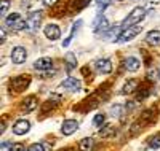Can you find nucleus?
<instances>
[{"mask_svg": "<svg viewBox=\"0 0 160 151\" xmlns=\"http://www.w3.org/2000/svg\"><path fill=\"white\" fill-rule=\"evenodd\" d=\"M117 2H123V0H117Z\"/></svg>", "mask_w": 160, "mask_h": 151, "instance_id": "2f4dec72", "label": "nucleus"}, {"mask_svg": "<svg viewBox=\"0 0 160 151\" xmlns=\"http://www.w3.org/2000/svg\"><path fill=\"white\" fill-rule=\"evenodd\" d=\"M78 146H80V149H82V151H91L93 146H95V140L90 139V137H85V139L80 140Z\"/></svg>", "mask_w": 160, "mask_h": 151, "instance_id": "a211bd4d", "label": "nucleus"}, {"mask_svg": "<svg viewBox=\"0 0 160 151\" xmlns=\"http://www.w3.org/2000/svg\"><path fill=\"white\" fill-rule=\"evenodd\" d=\"M5 40H7V30L5 27H2L0 29V43H5Z\"/></svg>", "mask_w": 160, "mask_h": 151, "instance_id": "c85d7f7f", "label": "nucleus"}, {"mask_svg": "<svg viewBox=\"0 0 160 151\" xmlns=\"http://www.w3.org/2000/svg\"><path fill=\"white\" fill-rule=\"evenodd\" d=\"M35 108H37V99L34 97V95H31V97H28V99H24V102L21 105V110H22V112H26V113L34 112Z\"/></svg>", "mask_w": 160, "mask_h": 151, "instance_id": "ddd939ff", "label": "nucleus"}, {"mask_svg": "<svg viewBox=\"0 0 160 151\" xmlns=\"http://www.w3.org/2000/svg\"><path fill=\"white\" fill-rule=\"evenodd\" d=\"M42 2H43L45 7H53V5H56L58 0H42Z\"/></svg>", "mask_w": 160, "mask_h": 151, "instance_id": "c756f323", "label": "nucleus"}, {"mask_svg": "<svg viewBox=\"0 0 160 151\" xmlns=\"http://www.w3.org/2000/svg\"><path fill=\"white\" fill-rule=\"evenodd\" d=\"M11 30H22V29H28V22H26L24 19H18L16 22H13L10 25Z\"/></svg>", "mask_w": 160, "mask_h": 151, "instance_id": "412c9836", "label": "nucleus"}, {"mask_svg": "<svg viewBox=\"0 0 160 151\" xmlns=\"http://www.w3.org/2000/svg\"><path fill=\"white\" fill-rule=\"evenodd\" d=\"M31 129V122L28 119H19L15 122V126H13V132H15L16 135H24L28 134Z\"/></svg>", "mask_w": 160, "mask_h": 151, "instance_id": "9d476101", "label": "nucleus"}, {"mask_svg": "<svg viewBox=\"0 0 160 151\" xmlns=\"http://www.w3.org/2000/svg\"><path fill=\"white\" fill-rule=\"evenodd\" d=\"M29 83H31V78L28 76H15L11 80V89L16 92H21L29 86Z\"/></svg>", "mask_w": 160, "mask_h": 151, "instance_id": "20e7f679", "label": "nucleus"}, {"mask_svg": "<svg viewBox=\"0 0 160 151\" xmlns=\"http://www.w3.org/2000/svg\"><path fill=\"white\" fill-rule=\"evenodd\" d=\"M8 7H10V2H8V0H2V10H0V15H2V18H7Z\"/></svg>", "mask_w": 160, "mask_h": 151, "instance_id": "393cba45", "label": "nucleus"}, {"mask_svg": "<svg viewBox=\"0 0 160 151\" xmlns=\"http://www.w3.org/2000/svg\"><path fill=\"white\" fill-rule=\"evenodd\" d=\"M61 86L66 88L68 91H71V92H77V91H80V88H82V81L77 80V78L69 76V78H66V80L62 81Z\"/></svg>", "mask_w": 160, "mask_h": 151, "instance_id": "0eeeda50", "label": "nucleus"}, {"mask_svg": "<svg viewBox=\"0 0 160 151\" xmlns=\"http://www.w3.org/2000/svg\"><path fill=\"white\" fill-rule=\"evenodd\" d=\"M101 135L104 137V139H108V137L115 135V127H114V126H111V124H106V126L101 129Z\"/></svg>", "mask_w": 160, "mask_h": 151, "instance_id": "aec40b11", "label": "nucleus"}, {"mask_svg": "<svg viewBox=\"0 0 160 151\" xmlns=\"http://www.w3.org/2000/svg\"><path fill=\"white\" fill-rule=\"evenodd\" d=\"M93 25H95L96 32H108L109 30V21L106 19L104 16H101V15L95 19V24H93Z\"/></svg>", "mask_w": 160, "mask_h": 151, "instance_id": "f8f14e48", "label": "nucleus"}, {"mask_svg": "<svg viewBox=\"0 0 160 151\" xmlns=\"http://www.w3.org/2000/svg\"><path fill=\"white\" fill-rule=\"evenodd\" d=\"M111 115H112L114 118H118L120 115H122V105H114V107L111 108Z\"/></svg>", "mask_w": 160, "mask_h": 151, "instance_id": "b1692460", "label": "nucleus"}, {"mask_svg": "<svg viewBox=\"0 0 160 151\" xmlns=\"http://www.w3.org/2000/svg\"><path fill=\"white\" fill-rule=\"evenodd\" d=\"M78 129V122L75 119H66L61 126V134L62 135H72Z\"/></svg>", "mask_w": 160, "mask_h": 151, "instance_id": "6e6552de", "label": "nucleus"}, {"mask_svg": "<svg viewBox=\"0 0 160 151\" xmlns=\"http://www.w3.org/2000/svg\"><path fill=\"white\" fill-rule=\"evenodd\" d=\"M43 32H45V37L48 40H51V42H55V40H58L61 37V29L56 24H48L43 29Z\"/></svg>", "mask_w": 160, "mask_h": 151, "instance_id": "1a4fd4ad", "label": "nucleus"}, {"mask_svg": "<svg viewBox=\"0 0 160 151\" xmlns=\"http://www.w3.org/2000/svg\"><path fill=\"white\" fill-rule=\"evenodd\" d=\"M40 21H42V13L40 11H32L31 15L28 16V19H26V22H28V29L37 30L40 27Z\"/></svg>", "mask_w": 160, "mask_h": 151, "instance_id": "423d86ee", "label": "nucleus"}, {"mask_svg": "<svg viewBox=\"0 0 160 151\" xmlns=\"http://www.w3.org/2000/svg\"><path fill=\"white\" fill-rule=\"evenodd\" d=\"M10 151H26L22 143H13V146L10 148Z\"/></svg>", "mask_w": 160, "mask_h": 151, "instance_id": "cd10ccee", "label": "nucleus"}, {"mask_svg": "<svg viewBox=\"0 0 160 151\" xmlns=\"http://www.w3.org/2000/svg\"><path fill=\"white\" fill-rule=\"evenodd\" d=\"M138 85H139L138 80H135V78L128 80L127 83H125V86H123V89H122V94H131V92H135L136 88H138Z\"/></svg>", "mask_w": 160, "mask_h": 151, "instance_id": "dca6fc26", "label": "nucleus"}, {"mask_svg": "<svg viewBox=\"0 0 160 151\" xmlns=\"http://www.w3.org/2000/svg\"><path fill=\"white\" fill-rule=\"evenodd\" d=\"M80 24H82V21H77V22H75V24L72 25V30H71L69 37H68V38H66L64 42H62V48H66V46H69V43H71V40L74 38V34H75V30H77L78 27H80Z\"/></svg>", "mask_w": 160, "mask_h": 151, "instance_id": "6ab92c4d", "label": "nucleus"}, {"mask_svg": "<svg viewBox=\"0 0 160 151\" xmlns=\"http://www.w3.org/2000/svg\"><path fill=\"white\" fill-rule=\"evenodd\" d=\"M95 68L99 75H108L112 72V62L111 59H98L95 64Z\"/></svg>", "mask_w": 160, "mask_h": 151, "instance_id": "39448f33", "label": "nucleus"}, {"mask_svg": "<svg viewBox=\"0 0 160 151\" xmlns=\"http://www.w3.org/2000/svg\"><path fill=\"white\" fill-rule=\"evenodd\" d=\"M28 151H45V146H43V143H32L28 148Z\"/></svg>", "mask_w": 160, "mask_h": 151, "instance_id": "bb28decb", "label": "nucleus"}, {"mask_svg": "<svg viewBox=\"0 0 160 151\" xmlns=\"http://www.w3.org/2000/svg\"><path fill=\"white\" fill-rule=\"evenodd\" d=\"M146 16V10L142 7H136L135 10H133L130 15L125 18V21L122 22V29H128V27H133V25H138Z\"/></svg>", "mask_w": 160, "mask_h": 151, "instance_id": "f257e3e1", "label": "nucleus"}, {"mask_svg": "<svg viewBox=\"0 0 160 151\" xmlns=\"http://www.w3.org/2000/svg\"><path fill=\"white\" fill-rule=\"evenodd\" d=\"M104 119H106V116L102 113H98L95 118H93V124H95V126H101L102 122H104Z\"/></svg>", "mask_w": 160, "mask_h": 151, "instance_id": "a878e982", "label": "nucleus"}, {"mask_svg": "<svg viewBox=\"0 0 160 151\" xmlns=\"http://www.w3.org/2000/svg\"><path fill=\"white\" fill-rule=\"evenodd\" d=\"M11 146H13V143L5 142V143H2V151H7V148H11Z\"/></svg>", "mask_w": 160, "mask_h": 151, "instance_id": "7c9ffc66", "label": "nucleus"}, {"mask_svg": "<svg viewBox=\"0 0 160 151\" xmlns=\"http://www.w3.org/2000/svg\"><path fill=\"white\" fill-rule=\"evenodd\" d=\"M64 62H66V68H68V72H72V68L77 67V57L74 53H68L64 56Z\"/></svg>", "mask_w": 160, "mask_h": 151, "instance_id": "2eb2a0df", "label": "nucleus"}, {"mask_svg": "<svg viewBox=\"0 0 160 151\" xmlns=\"http://www.w3.org/2000/svg\"><path fill=\"white\" fill-rule=\"evenodd\" d=\"M141 30H142V25H141V24L133 25V27H128V29L122 30V34H120V35H118V38H117V42L123 43V42H128V40H133V38H135Z\"/></svg>", "mask_w": 160, "mask_h": 151, "instance_id": "f03ea898", "label": "nucleus"}, {"mask_svg": "<svg viewBox=\"0 0 160 151\" xmlns=\"http://www.w3.org/2000/svg\"><path fill=\"white\" fill-rule=\"evenodd\" d=\"M139 65H141L139 59L133 57V56H130V57L125 59V68H127L128 72H136L138 68H139Z\"/></svg>", "mask_w": 160, "mask_h": 151, "instance_id": "4468645a", "label": "nucleus"}, {"mask_svg": "<svg viewBox=\"0 0 160 151\" xmlns=\"http://www.w3.org/2000/svg\"><path fill=\"white\" fill-rule=\"evenodd\" d=\"M146 40H148V43L152 45V46L160 45V32H158V30H151V32H148V35H146Z\"/></svg>", "mask_w": 160, "mask_h": 151, "instance_id": "f3484780", "label": "nucleus"}, {"mask_svg": "<svg viewBox=\"0 0 160 151\" xmlns=\"http://www.w3.org/2000/svg\"><path fill=\"white\" fill-rule=\"evenodd\" d=\"M149 146L152 149H158L160 148V134H155L149 139Z\"/></svg>", "mask_w": 160, "mask_h": 151, "instance_id": "4be33fe9", "label": "nucleus"}, {"mask_svg": "<svg viewBox=\"0 0 160 151\" xmlns=\"http://www.w3.org/2000/svg\"><path fill=\"white\" fill-rule=\"evenodd\" d=\"M26 59H28V51H26V48L16 46V48L11 49V61H13V64L21 65V64L26 62Z\"/></svg>", "mask_w": 160, "mask_h": 151, "instance_id": "7ed1b4c3", "label": "nucleus"}, {"mask_svg": "<svg viewBox=\"0 0 160 151\" xmlns=\"http://www.w3.org/2000/svg\"><path fill=\"white\" fill-rule=\"evenodd\" d=\"M18 19H21L19 13H11L10 16H7V18H5V25H7V27H10L13 22H16Z\"/></svg>", "mask_w": 160, "mask_h": 151, "instance_id": "5701e85b", "label": "nucleus"}, {"mask_svg": "<svg viewBox=\"0 0 160 151\" xmlns=\"http://www.w3.org/2000/svg\"><path fill=\"white\" fill-rule=\"evenodd\" d=\"M51 67H53L51 57H40V59H37V61L34 62V68H37V70H42V72L50 70Z\"/></svg>", "mask_w": 160, "mask_h": 151, "instance_id": "9b49d317", "label": "nucleus"}]
</instances>
